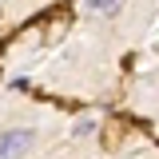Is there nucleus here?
Returning <instances> with one entry per match:
<instances>
[{
    "mask_svg": "<svg viewBox=\"0 0 159 159\" xmlns=\"http://www.w3.org/2000/svg\"><path fill=\"white\" fill-rule=\"evenodd\" d=\"M32 143H36L32 127H8V131H0V159H20Z\"/></svg>",
    "mask_w": 159,
    "mask_h": 159,
    "instance_id": "1",
    "label": "nucleus"
},
{
    "mask_svg": "<svg viewBox=\"0 0 159 159\" xmlns=\"http://www.w3.org/2000/svg\"><path fill=\"white\" fill-rule=\"evenodd\" d=\"M123 8V0H88V12L92 16H116Z\"/></svg>",
    "mask_w": 159,
    "mask_h": 159,
    "instance_id": "2",
    "label": "nucleus"
},
{
    "mask_svg": "<svg viewBox=\"0 0 159 159\" xmlns=\"http://www.w3.org/2000/svg\"><path fill=\"white\" fill-rule=\"evenodd\" d=\"M76 135H96V119H80V123H76Z\"/></svg>",
    "mask_w": 159,
    "mask_h": 159,
    "instance_id": "3",
    "label": "nucleus"
}]
</instances>
